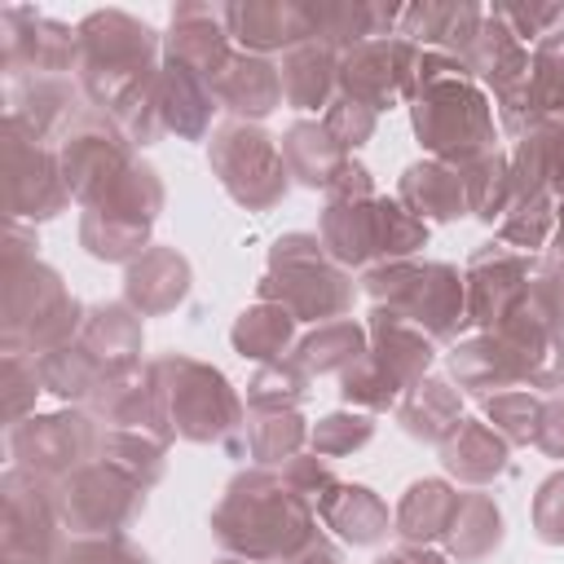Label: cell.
<instances>
[{"instance_id":"816d5d0a","label":"cell","mask_w":564,"mask_h":564,"mask_svg":"<svg viewBox=\"0 0 564 564\" xmlns=\"http://www.w3.org/2000/svg\"><path fill=\"white\" fill-rule=\"evenodd\" d=\"M40 388H44V379H40L35 361H26L18 352H4V419H9V427L22 423V414H26V405L35 401Z\"/></svg>"},{"instance_id":"52a82bcc","label":"cell","mask_w":564,"mask_h":564,"mask_svg":"<svg viewBox=\"0 0 564 564\" xmlns=\"http://www.w3.org/2000/svg\"><path fill=\"white\" fill-rule=\"evenodd\" d=\"M427 242V225L388 198H330L322 212V247L339 264H370V260H401Z\"/></svg>"},{"instance_id":"bcb514c9","label":"cell","mask_w":564,"mask_h":564,"mask_svg":"<svg viewBox=\"0 0 564 564\" xmlns=\"http://www.w3.org/2000/svg\"><path fill=\"white\" fill-rule=\"evenodd\" d=\"M555 198L551 194H529V198H511L507 212H502V242H516V247H542L546 242V229L555 220Z\"/></svg>"},{"instance_id":"6f0895ef","label":"cell","mask_w":564,"mask_h":564,"mask_svg":"<svg viewBox=\"0 0 564 564\" xmlns=\"http://www.w3.org/2000/svg\"><path fill=\"white\" fill-rule=\"evenodd\" d=\"M286 564H344V555H339V546H335V542H326V538L317 533V538H308V542H304Z\"/></svg>"},{"instance_id":"8d00e7d4","label":"cell","mask_w":564,"mask_h":564,"mask_svg":"<svg viewBox=\"0 0 564 564\" xmlns=\"http://www.w3.org/2000/svg\"><path fill=\"white\" fill-rule=\"evenodd\" d=\"M502 542V516L489 494H458V511L445 529V546L454 560H485Z\"/></svg>"},{"instance_id":"680465c9","label":"cell","mask_w":564,"mask_h":564,"mask_svg":"<svg viewBox=\"0 0 564 564\" xmlns=\"http://www.w3.org/2000/svg\"><path fill=\"white\" fill-rule=\"evenodd\" d=\"M375 564H445V560L436 551H427V546H397V551L379 555Z\"/></svg>"},{"instance_id":"f35d334b","label":"cell","mask_w":564,"mask_h":564,"mask_svg":"<svg viewBox=\"0 0 564 564\" xmlns=\"http://www.w3.org/2000/svg\"><path fill=\"white\" fill-rule=\"evenodd\" d=\"M304 419L295 410H251V419L242 423V449L260 463L273 467L282 458H295V449L304 445Z\"/></svg>"},{"instance_id":"d6a6232c","label":"cell","mask_w":564,"mask_h":564,"mask_svg":"<svg viewBox=\"0 0 564 564\" xmlns=\"http://www.w3.org/2000/svg\"><path fill=\"white\" fill-rule=\"evenodd\" d=\"M397 414H401V427H405L410 436L441 445V441L463 423L458 388H449L445 379H419V383L401 397Z\"/></svg>"},{"instance_id":"8fae6325","label":"cell","mask_w":564,"mask_h":564,"mask_svg":"<svg viewBox=\"0 0 564 564\" xmlns=\"http://www.w3.org/2000/svg\"><path fill=\"white\" fill-rule=\"evenodd\" d=\"M212 172L220 176V185L251 212L273 207L286 194V159L273 145L269 132H260L256 123H225L212 132Z\"/></svg>"},{"instance_id":"7c38bea8","label":"cell","mask_w":564,"mask_h":564,"mask_svg":"<svg viewBox=\"0 0 564 564\" xmlns=\"http://www.w3.org/2000/svg\"><path fill=\"white\" fill-rule=\"evenodd\" d=\"M101 432L106 427L93 414L57 410V414H40V419L13 423L9 427V449H13L22 471H31V476L53 485V480L79 471L84 463H97Z\"/></svg>"},{"instance_id":"4dcf8cb0","label":"cell","mask_w":564,"mask_h":564,"mask_svg":"<svg viewBox=\"0 0 564 564\" xmlns=\"http://www.w3.org/2000/svg\"><path fill=\"white\" fill-rule=\"evenodd\" d=\"M212 110H216L212 84L198 79L194 70L176 66V62H163V70H159V115H163V132L172 128V132H181V137H203Z\"/></svg>"},{"instance_id":"b9f144b4","label":"cell","mask_w":564,"mask_h":564,"mask_svg":"<svg viewBox=\"0 0 564 564\" xmlns=\"http://www.w3.org/2000/svg\"><path fill=\"white\" fill-rule=\"evenodd\" d=\"M458 172H463V185H467V212L471 216L494 220V216L507 212V203H511V159L507 154L489 150V154L463 163Z\"/></svg>"},{"instance_id":"cb8c5ba5","label":"cell","mask_w":564,"mask_h":564,"mask_svg":"<svg viewBox=\"0 0 564 564\" xmlns=\"http://www.w3.org/2000/svg\"><path fill=\"white\" fill-rule=\"evenodd\" d=\"M123 295L137 313H167L189 295V264L172 247H150L128 264Z\"/></svg>"},{"instance_id":"44dd1931","label":"cell","mask_w":564,"mask_h":564,"mask_svg":"<svg viewBox=\"0 0 564 564\" xmlns=\"http://www.w3.org/2000/svg\"><path fill=\"white\" fill-rule=\"evenodd\" d=\"M13 93H9V119L26 132V137H35L40 145L48 141V137H66V128L84 115L79 106H75V93H70V84L66 79H57V75H40V79H13L9 84Z\"/></svg>"},{"instance_id":"603a6c76","label":"cell","mask_w":564,"mask_h":564,"mask_svg":"<svg viewBox=\"0 0 564 564\" xmlns=\"http://www.w3.org/2000/svg\"><path fill=\"white\" fill-rule=\"evenodd\" d=\"M212 97L234 110L242 123L247 119H264L269 110H278L282 101V70L256 53H234L225 62V70L212 79Z\"/></svg>"},{"instance_id":"db71d44e","label":"cell","mask_w":564,"mask_h":564,"mask_svg":"<svg viewBox=\"0 0 564 564\" xmlns=\"http://www.w3.org/2000/svg\"><path fill=\"white\" fill-rule=\"evenodd\" d=\"M529 300L546 313V322L564 335V260H551L542 264L533 278H529Z\"/></svg>"},{"instance_id":"5bb4252c","label":"cell","mask_w":564,"mask_h":564,"mask_svg":"<svg viewBox=\"0 0 564 564\" xmlns=\"http://www.w3.org/2000/svg\"><path fill=\"white\" fill-rule=\"evenodd\" d=\"M419 57H423L419 44H410L405 35L366 40L339 57V93L379 115V110H388L414 93Z\"/></svg>"},{"instance_id":"e575fe53","label":"cell","mask_w":564,"mask_h":564,"mask_svg":"<svg viewBox=\"0 0 564 564\" xmlns=\"http://www.w3.org/2000/svg\"><path fill=\"white\" fill-rule=\"evenodd\" d=\"M366 330L352 322V317H335V322H322L313 335H304L295 344V366L308 370V375H344L348 366H357L366 357Z\"/></svg>"},{"instance_id":"ee69618b","label":"cell","mask_w":564,"mask_h":564,"mask_svg":"<svg viewBox=\"0 0 564 564\" xmlns=\"http://www.w3.org/2000/svg\"><path fill=\"white\" fill-rule=\"evenodd\" d=\"M542 397L524 392V388H511V392H494L485 397V414L494 419V432L502 441H516V445H529L538 436V423H542Z\"/></svg>"},{"instance_id":"9c48e42d","label":"cell","mask_w":564,"mask_h":564,"mask_svg":"<svg viewBox=\"0 0 564 564\" xmlns=\"http://www.w3.org/2000/svg\"><path fill=\"white\" fill-rule=\"evenodd\" d=\"M159 207H163V185H159L154 167L132 163L128 176L101 203L84 207L79 242L97 260H128L132 264L145 251V238H150Z\"/></svg>"},{"instance_id":"3957f363","label":"cell","mask_w":564,"mask_h":564,"mask_svg":"<svg viewBox=\"0 0 564 564\" xmlns=\"http://www.w3.org/2000/svg\"><path fill=\"white\" fill-rule=\"evenodd\" d=\"M4 352H18L31 361L70 344V335L84 326L79 304L62 286V278L35 260L31 238L13 225L4 238Z\"/></svg>"},{"instance_id":"d6986e66","label":"cell","mask_w":564,"mask_h":564,"mask_svg":"<svg viewBox=\"0 0 564 564\" xmlns=\"http://www.w3.org/2000/svg\"><path fill=\"white\" fill-rule=\"evenodd\" d=\"M229 26L225 9L212 4H176L172 13V35H167V62L194 70L198 79H216L229 62Z\"/></svg>"},{"instance_id":"f1b7e54d","label":"cell","mask_w":564,"mask_h":564,"mask_svg":"<svg viewBox=\"0 0 564 564\" xmlns=\"http://www.w3.org/2000/svg\"><path fill=\"white\" fill-rule=\"evenodd\" d=\"M441 463L449 476L467 485H489L494 476L507 471V441L476 419H463L445 441H441Z\"/></svg>"},{"instance_id":"f546056e","label":"cell","mask_w":564,"mask_h":564,"mask_svg":"<svg viewBox=\"0 0 564 564\" xmlns=\"http://www.w3.org/2000/svg\"><path fill=\"white\" fill-rule=\"evenodd\" d=\"M401 207H410L419 220H454L467 212V185H463V172L441 163V159H427V163H414L405 167L401 176Z\"/></svg>"},{"instance_id":"836d02e7","label":"cell","mask_w":564,"mask_h":564,"mask_svg":"<svg viewBox=\"0 0 564 564\" xmlns=\"http://www.w3.org/2000/svg\"><path fill=\"white\" fill-rule=\"evenodd\" d=\"M454 511H458V494L445 480H414L397 507V533L405 538V546H427L445 538Z\"/></svg>"},{"instance_id":"d4e9b609","label":"cell","mask_w":564,"mask_h":564,"mask_svg":"<svg viewBox=\"0 0 564 564\" xmlns=\"http://www.w3.org/2000/svg\"><path fill=\"white\" fill-rule=\"evenodd\" d=\"M485 9L476 4H410L401 13V35L410 44H432V53L467 57L480 35Z\"/></svg>"},{"instance_id":"2e32d148","label":"cell","mask_w":564,"mask_h":564,"mask_svg":"<svg viewBox=\"0 0 564 564\" xmlns=\"http://www.w3.org/2000/svg\"><path fill=\"white\" fill-rule=\"evenodd\" d=\"M4 189L13 220H48L70 198L57 154H48L13 119H4Z\"/></svg>"},{"instance_id":"484cf974","label":"cell","mask_w":564,"mask_h":564,"mask_svg":"<svg viewBox=\"0 0 564 564\" xmlns=\"http://www.w3.org/2000/svg\"><path fill=\"white\" fill-rule=\"evenodd\" d=\"M79 344L110 370V375H123L137 366V352H141V317L132 304H97L84 326H79Z\"/></svg>"},{"instance_id":"f6af8a7d","label":"cell","mask_w":564,"mask_h":564,"mask_svg":"<svg viewBox=\"0 0 564 564\" xmlns=\"http://www.w3.org/2000/svg\"><path fill=\"white\" fill-rule=\"evenodd\" d=\"M533 106L542 119H564V31L533 48Z\"/></svg>"},{"instance_id":"6da1fadb","label":"cell","mask_w":564,"mask_h":564,"mask_svg":"<svg viewBox=\"0 0 564 564\" xmlns=\"http://www.w3.org/2000/svg\"><path fill=\"white\" fill-rule=\"evenodd\" d=\"M212 529L225 551L256 564H269V560L286 564L308 538H317L313 502L300 498L286 485V476H273L269 467H256L229 480L220 507L212 511Z\"/></svg>"},{"instance_id":"f907efd6","label":"cell","mask_w":564,"mask_h":564,"mask_svg":"<svg viewBox=\"0 0 564 564\" xmlns=\"http://www.w3.org/2000/svg\"><path fill=\"white\" fill-rule=\"evenodd\" d=\"M322 123H326V132H330L344 150H357V145L370 141V132H375V110L339 93V97L326 106V119H322Z\"/></svg>"},{"instance_id":"e0dca14e","label":"cell","mask_w":564,"mask_h":564,"mask_svg":"<svg viewBox=\"0 0 564 564\" xmlns=\"http://www.w3.org/2000/svg\"><path fill=\"white\" fill-rule=\"evenodd\" d=\"M0 44L9 79H40L79 66V31L35 13V9H4L0 13Z\"/></svg>"},{"instance_id":"9f6ffc18","label":"cell","mask_w":564,"mask_h":564,"mask_svg":"<svg viewBox=\"0 0 564 564\" xmlns=\"http://www.w3.org/2000/svg\"><path fill=\"white\" fill-rule=\"evenodd\" d=\"M533 445H538L542 454H551V458H564V401H560V397H551V401L542 405V423H538Z\"/></svg>"},{"instance_id":"7402d4cb","label":"cell","mask_w":564,"mask_h":564,"mask_svg":"<svg viewBox=\"0 0 564 564\" xmlns=\"http://www.w3.org/2000/svg\"><path fill=\"white\" fill-rule=\"evenodd\" d=\"M529 194L564 198V119H542L511 154V198Z\"/></svg>"},{"instance_id":"f5cc1de1","label":"cell","mask_w":564,"mask_h":564,"mask_svg":"<svg viewBox=\"0 0 564 564\" xmlns=\"http://www.w3.org/2000/svg\"><path fill=\"white\" fill-rule=\"evenodd\" d=\"M533 529L542 542H564V471H551L533 494Z\"/></svg>"},{"instance_id":"ac0fdd59","label":"cell","mask_w":564,"mask_h":564,"mask_svg":"<svg viewBox=\"0 0 564 564\" xmlns=\"http://www.w3.org/2000/svg\"><path fill=\"white\" fill-rule=\"evenodd\" d=\"M463 286H467V322H476L480 330H494L524 304V295H529V260L520 251H511V247L489 242L467 260Z\"/></svg>"},{"instance_id":"7bdbcfd3","label":"cell","mask_w":564,"mask_h":564,"mask_svg":"<svg viewBox=\"0 0 564 564\" xmlns=\"http://www.w3.org/2000/svg\"><path fill=\"white\" fill-rule=\"evenodd\" d=\"M304 397H308V370H300L291 357L269 361L247 383V405L251 410H295Z\"/></svg>"},{"instance_id":"ffe728a7","label":"cell","mask_w":564,"mask_h":564,"mask_svg":"<svg viewBox=\"0 0 564 564\" xmlns=\"http://www.w3.org/2000/svg\"><path fill=\"white\" fill-rule=\"evenodd\" d=\"M225 26L247 53H269V48H300L313 40L308 4H286V0H264V4H225Z\"/></svg>"},{"instance_id":"7a4b0ae2","label":"cell","mask_w":564,"mask_h":564,"mask_svg":"<svg viewBox=\"0 0 564 564\" xmlns=\"http://www.w3.org/2000/svg\"><path fill=\"white\" fill-rule=\"evenodd\" d=\"M414 132L432 150V159L449 167H463L494 150V115L463 57L432 48L419 57Z\"/></svg>"},{"instance_id":"277c9868","label":"cell","mask_w":564,"mask_h":564,"mask_svg":"<svg viewBox=\"0 0 564 564\" xmlns=\"http://www.w3.org/2000/svg\"><path fill=\"white\" fill-rule=\"evenodd\" d=\"M366 295L375 300V308L397 313L427 339H454L467 326V286L454 264H375L366 273Z\"/></svg>"},{"instance_id":"30bf717a","label":"cell","mask_w":564,"mask_h":564,"mask_svg":"<svg viewBox=\"0 0 564 564\" xmlns=\"http://www.w3.org/2000/svg\"><path fill=\"white\" fill-rule=\"evenodd\" d=\"M53 507H57V520L79 538H106V533H123L141 516L145 485L97 458L53 480Z\"/></svg>"},{"instance_id":"1f68e13d","label":"cell","mask_w":564,"mask_h":564,"mask_svg":"<svg viewBox=\"0 0 564 564\" xmlns=\"http://www.w3.org/2000/svg\"><path fill=\"white\" fill-rule=\"evenodd\" d=\"M282 159H286V172L300 176L313 189H330L335 176L348 167V150L326 132V123H295V128H286Z\"/></svg>"},{"instance_id":"94428289","label":"cell","mask_w":564,"mask_h":564,"mask_svg":"<svg viewBox=\"0 0 564 564\" xmlns=\"http://www.w3.org/2000/svg\"><path fill=\"white\" fill-rule=\"evenodd\" d=\"M220 564H256V560H220Z\"/></svg>"},{"instance_id":"5b68a950","label":"cell","mask_w":564,"mask_h":564,"mask_svg":"<svg viewBox=\"0 0 564 564\" xmlns=\"http://www.w3.org/2000/svg\"><path fill=\"white\" fill-rule=\"evenodd\" d=\"M260 300L282 304L295 322H335L352 304V278L326 260L322 238L286 234L269 251V273L260 278Z\"/></svg>"},{"instance_id":"9a60e30c","label":"cell","mask_w":564,"mask_h":564,"mask_svg":"<svg viewBox=\"0 0 564 564\" xmlns=\"http://www.w3.org/2000/svg\"><path fill=\"white\" fill-rule=\"evenodd\" d=\"M4 564H53L57 560V507L53 485L13 467L4 471Z\"/></svg>"},{"instance_id":"83f0119b","label":"cell","mask_w":564,"mask_h":564,"mask_svg":"<svg viewBox=\"0 0 564 564\" xmlns=\"http://www.w3.org/2000/svg\"><path fill=\"white\" fill-rule=\"evenodd\" d=\"M339 88V53L308 40L282 57V97L295 110H322L335 101Z\"/></svg>"},{"instance_id":"7dc6e473","label":"cell","mask_w":564,"mask_h":564,"mask_svg":"<svg viewBox=\"0 0 564 564\" xmlns=\"http://www.w3.org/2000/svg\"><path fill=\"white\" fill-rule=\"evenodd\" d=\"M375 436V419L370 414H326L313 432H308V441H313V454H322V458H339V454H352V449H361L366 441Z\"/></svg>"},{"instance_id":"681fc988","label":"cell","mask_w":564,"mask_h":564,"mask_svg":"<svg viewBox=\"0 0 564 564\" xmlns=\"http://www.w3.org/2000/svg\"><path fill=\"white\" fill-rule=\"evenodd\" d=\"M53 564H150V555L137 551L123 533H106V538H75V542H66Z\"/></svg>"},{"instance_id":"ab89813d","label":"cell","mask_w":564,"mask_h":564,"mask_svg":"<svg viewBox=\"0 0 564 564\" xmlns=\"http://www.w3.org/2000/svg\"><path fill=\"white\" fill-rule=\"evenodd\" d=\"M106 427V423H101ZM163 449H167V441H159V436H150V432H132V427H106L101 432V463H110V467H119V471H128L132 480H141L145 489L163 476Z\"/></svg>"},{"instance_id":"c3c4849f","label":"cell","mask_w":564,"mask_h":564,"mask_svg":"<svg viewBox=\"0 0 564 564\" xmlns=\"http://www.w3.org/2000/svg\"><path fill=\"white\" fill-rule=\"evenodd\" d=\"M520 44H529V40H551V35H560L564 31V4H494L489 9Z\"/></svg>"},{"instance_id":"8992f818","label":"cell","mask_w":564,"mask_h":564,"mask_svg":"<svg viewBox=\"0 0 564 564\" xmlns=\"http://www.w3.org/2000/svg\"><path fill=\"white\" fill-rule=\"evenodd\" d=\"M427 366H432V339L401 322L397 313L388 308H375L370 317V348L357 366H348L339 375V392L344 401L352 405H366V410H392L401 405V397L427 379Z\"/></svg>"},{"instance_id":"4fadbf2b","label":"cell","mask_w":564,"mask_h":564,"mask_svg":"<svg viewBox=\"0 0 564 564\" xmlns=\"http://www.w3.org/2000/svg\"><path fill=\"white\" fill-rule=\"evenodd\" d=\"M57 163H62V181L70 189L75 203L93 207L101 203L132 167V141L106 119V115H93L84 110L66 137H62V150H57Z\"/></svg>"},{"instance_id":"ba28073f","label":"cell","mask_w":564,"mask_h":564,"mask_svg":"<svg viewBox=\"0 0 564 564\" xmlns=\"http://www.w3.org/2000/svg\"><path fill=\"white\" fill-rule=\"evenodd\" d=\"M163 388L167 423L185 441H225L242 423V405L220 370L194 361V357H159L150 361Z\"/></svg>"},{"instance_id":"60d3db41","label":"cell","mask_w":564,"mask_h":564,"mask_svg":"<svg viewBox=\"0 0 564 564\" xmlns=\"http://www.w3.org/2000/svg\"><path fill=\"white\" fill-rule=\"evenodd\" d=\"M449 370H454V379H458L463 388L485 392V397H494V388L516 383V379H511V366H507V357H502V348L494 344L489 330H480L476 339L454 344V352H449Z\"/></svg>"},{"instance_id":"11a10c76","label":"cell","mask_w":564,"mask_h":564,"mask_svg":"<svg viewBox=\"0 0 564 564\" xmlns=\"http://www.w3.org/2000/svg\"><path fill=\"white\" fill-rule=\"evenodd\" d=\"M286 485L300 494V498H308L313 507L322 502V494L335 485V476H330V467H326V458L322 454H295L291 463H286Z\"/></svg>"},{"instance_id":"74e56055","label":"cell","mask_w":564,"mask_h":564,"mask_svg":"<svg viewBox=\"0 0 564 564\" xmlns=\"http://www.w3.org/2000/svg\"><path fill=\"white\" fill-rule=\"evenodd\" d=\"M291 335H295V317L273 300L251 304L229 330L234 348L251 361H282V352L291 348Z\"/></svg>"},{"instance_id":"4316f807","label":"cell","mask_w":564,"mask_h":564,"mask_svg":"<svg viewBox=\"0 0 564 564\" xmlns=\"http://www.w3.org/2000/svg\"><path fill=\"white\" fill-rule=\"evenodd\" d=\"M317 516L326 529H335L352 546H375L388 533V507L366 485H330L317 502Z\"/></svg>"},{"instance_id":"d590c367","label":"cell","mask_w":564,"mask_h":564,"mask_svg":"<svg viewBox=\"0 0 564 564\" xmlns=\"http://www.w3.org/2000/svg\"><path fill=\"white\" fill-rule=\"evenodd\" d=\"M35 370H40L44 388L57 392L62 401H93V392H97L106 379H115L79 339H75V344H62V348H53V352H44V357H35Z\"/></svg>"},{"instance_id":"91938a15","label":"cell","mask_w":564,"mask_h":564,"mask_svg":"<svg viewBox=\"0 0 564 564\" xmlns=\"http://www.w3.org/2000/svg\"><path fill=\"white\" fill-rule=\"evenodd\" d=\"M555 251L564 256V212H560V229H555Z\"/></svg>"}]
</instances>
